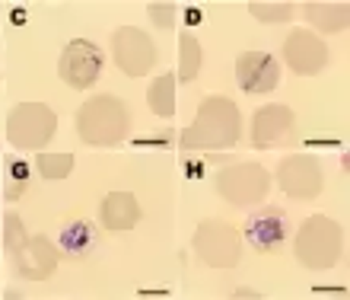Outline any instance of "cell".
<instances>
[{"mask_svg": "<svg viewBox=\"0 0 350 300\" xmlns=\"http://www.w3.org/2000/svg\"><path fill=\"white\" fill-rule=\"evenodd\" d=\"M242 138V115L239 105L230 96H207L198 105L194 122L182 132L185 150H226L236 147Z\"/></svg>", "mask_w": 350, "mask_h": 300, "instance_id": "cell-1", "label": "cell"}, {"mask_svg": "<svg viewBox=\"0 0 350 300\" xmlns=\"http://www.w3.org/2000/svg\"><path fill=\"white\" fill-rule=\"evenodd\" d=\"M131 112L118 96L99 93L77 109V134L90 147H115L128 138Z\"/></svg>", "mask_w": 350, "mask_h": 300, "instance_id": "cell-2", "label": "cell"}, {"mask_svg": "<svg viewBox=\"0 0 350 300\" xmlns=\"http://www.w3.org/2000/svg\"><path fill=\"white\" fill-rule=\"evenodd\" d=\"M293 255H296V262L306 265V268H312V272H325V268L338 265L344 255L341 224L325 214L306 217L303 227L296 230Z\"/></svg>", "mask_w": 350, "mask_h": 300, "instance_id": "cell-3", "label": "cell"}, {"mask_svg": "<svg viewBox=\"0 0 350 300\" xmlns=\"http://www.w3.org/2000/svg\"><path fill=\"white\" fill-rule=\"evenodd\" d=\"M57 134V115L45 103H19L7 115V141L16 150H42Z\"/></svg>", "mask_w": 350, "mask_h": 300, "instance_id": "cell-4", "label": "cell"}, {"mask_svg": "<svg viewBox=\"0 0 350 300\" xmlns=\"http://www.w3.org/2000/svg\"><path fill=\"white\" fill-rule=\"evenodd\" d=\"M194 255L198 262L211 265V268H232L242 259V236L236 227H230L226 221L207 217L194 230Z\"/></svg>", "mask_w": 350, "mask_h": 300, "instance_id": "cell-5", "label": "cell"}, {"mask_svg": "<svg viewBox=\"0 0 350 300\" xmlns=\"http://www.w3.org/2000/svg\"><path fill=\"white\" fill-rule=\"evenodd\" d=\"M213 186H217L223 201H230L236 208H252L267 198L271 176L261 163H236V166H223Z\"/></svg>", "mask_w": 350, "mask_h": 300, "instance_id": "cell-6", "label": "cell"}, {"mask_svg": "<svg viewBox=\"0 0 350 300\" xmlns=\"http://www.w3.org/2000/svg\"><path fill=\"white\" fill-rule=\"evenodd\" d=\"M111 55H115V64H118L121 74L128 77H144L153 71L157 64V45L153 38L137 26H121L111 32Z\"/></svg>", "mask_w": 350, "mask_h": 300, "instance_id": "cell-7", "label": "cell"}, {"mask_svg": "<svg viewBox=\"0 0 350 300\" xmlns=\"http://www.w3.org/2000/svg\"><path fill=\"white\" fill-rule=\"evenodd\" d=\"M102 48L92 45L90 38H74L67 42V48L61 51V61H57V74L67 86L74 90H90L96 80L102 77Z\"/></svg>", "mask_w": 350, "mask_h": 300, "instance_id": "cell-8", "label": "cell"}, {"mask_svg": "<svg viewBox=\"0 0 350 300\" xmlns=\"http://www.w3.org/2000/svg\"><path fill=\"white\" fill-rule=\"evenodd\" d=\"M277 186L296 201H312L322 192V163L306 153H290L277 166Z\"/></svg>", "mask_w": 350, "mask_h": 300, "instance_id": "cell-9", "label": "cell"}, {"mask_svg": "<svg viewBox=\"0 0 350 300\" xmlns=\"http://www.w3.org/2000/svg\"><path fill=\"white\" fill-rule=\"evenodd\" d=\"M242 236L249 240V246H255V253L271 255V253H277V249H284L286 236H290V217H286L284 208L265 205L245 217Z\"/></svg>", "mask_w": 350, "mask_h": 300, "instance_id": "cell-10", "label": "cell"}, {"mask_svg": "<svg viewBox=\"0 0 350 300\" xmlns=\"http://www.w3.org/2000/svg\"><path fill=\"white\" fill-rule=\"evenodd\" d=\"M284 61L293 74L315 77L328 67L332 51H328V45H325L315 32H309V29H293L284 42Z\"/></svg>", "mask_w": 350, "mask_h": 300, "instance_id": "cell-11", "label": "cell"}, {"mask_svg": "<svg viewBox=\"0 0 350 300\" xmlns=\"http://www.w3.org/2000/svg\"><path fill=\"white\" fill-rule=\"evenodd\" d=\"M296 138V115L280 103H267L252 115V147L271 150L280 144H293Z\"/></svg>", "mask_w": 350, "mask_h": 300, "instance_id": "cell-12", "label": "cell"}, {"mask_svg": "<svg viewBox=\"0 0 350 300\" xmlns=\"http://www.w3.org/2000/svg\"><path fill=\"white\" fill-rule=\"evenodd\" d=\"M57 262H61V249L45 234L29 236L26 243H23V249L16 255H10V265H13L16 278H26V282H45V278H51Z\"/></svg>", "mask_w": 350, "mask_h": 300, "instance_id": "cell-13", "label": "cell"}, {"mask_svg": "<svg viewBox=\"0 0 350 300\" xmlns=\"http://www.w3.org/2000/svg\"><path fill=\"white\" fill-rule=\"evenodd\" d=\"M236 80L245 93H271L280 84V61L267 51H245L236 61Z\"/></svg>", "mask_w": 350, "mask_h": 300, "instance_id": "cell-14", "label": "cell"}, {"mask_svg": "<svg viewBox=\"0 0 350 300\" xmlns=\"http://www.w3.org/2000/svg\"><path fill=\"white\" fill-rule=\"evenodd\" d=\"M99 221L105 230H131L140 221V205L131 192H109L99 205Z\"/></svg>", "mask_w": 350, "mask_h": 300, "instance_id": "cell-15", "label": "cell"}, {"mask_svg": "<svg viewBox=\"0 0 350 300\" xmlns=\"http://www.w3.org/2000/svg\"><path fill=\"white\" fill-rule=\"evenodd\" d=\"M306 19H309V26L315 32H325V36H332V32H344L350 23V7L347 0H309L303 7Z\"/></svg>", "mask_w": 350, "mask_h": 300, "instance_id": "cell-16", "label": "cell"}, {"mask_svg": "<svg viewBox=\"0 0 350 300\" xmlns=\"http://www.w3.org/2000/svg\"><path fill=\"white\" fill-rule=\"evenodd\" d=\"M96 240H99V234H96V227L90 221H70L57 234V249L67 259H86L96 249Z\"/></svg>", "mask_w": 350, "mask_h": 300, "instance_id": "cell-17", "label": "cell"}, {"mask_svg": "<svg viewBox=\"0 0 350 300\" xmlns=\"http://www.w3.org/2000/svg\"><path fill=\"white\" fill-rule=\"evenodd\" d=\"M29 163L19 153L3 157V201H19L29 188Z\"/></svg>", "mask_w": 350, "mask_h": 300, "instance_id": "cell-18", "label": "cell"}, {"mask_svg": "<svg viewBox=\"0 0 350 300\" xmlns=\"http://www.w3.org/2000/svg\"><path fill=\"white\" fill-rule=\"evenodd\" d=\"M201 64H204L201 42H198L191 32H182V36H178V74H175V80L191 84L194 77H198V71H201Z\"/></svg>", "mask_w": 350, "mask_h": 300, "instance_id": "cell-19", "label": "cell"}, {"mask_svg": "<svg viewBox=\"0 0 350 300\" xmlns=\"http://www.w3.org/2000/svg\"><path fill=\"white\" fill-rule=\"evenodd\" d=\"M147 105L159 118H172L175 115V74H159L147 86Z\"/></svg>", "mask_w": 350, "mask_h": 300, "instance_id": "cell-20", "label": "cell"}, {"mask_svg": "<svg viewBox=\"0 0 350 300\" xmlns=\"http://www.w3.org/2000/svg\"><path fill=\"white\" fill-rule=\"evenodd\" d=\"M293 3L290 0H252L249 3V13L258 23H265V26H274V23H290V16H293Z\"/></svg>", "mask_w": 350, "mask_h": 300, "instance_id": "cell-21", "label": "cell"}, {"mask_svg": "<svg viewBox=\"0 0 350 300\" xmlns=\"http://www.w3.org/2000/svg\"><path fill=\"white\" fill-rule=\"evenodd\" d=\"M26 240H29V234H26L23 217H19L16 211H7V214H3V227H0V243H3V249H7V259L10 255H16Z\"/></svg>", "mask_w": 350, "mask_h": 300, "instance_id": "cell-22", "label": "cell"}, {"mask_svg": "<svg viewBox=\"0 0 350 300\" xmlns=\"http://www.w3.org/2000/svg\"><path fill=\"white\" fill-rule=\"evenodd\" d=\"M36 169L48 182H51V179H64V176H70V169H74V153H48V150H42L36 157Z\"/></svg>", "mask_w": 350, "mask_h": 300, "instance_id": "cell-23", "label": "cell"}, {"mask_svg": "<svg viewBox=\"0 0 350 300\" xmlns=\"http://www.w3.org/2000/svg\"><path fill=\"white\" fill-rule=\"evenodd\" d=\"M175 3H147V16L153 19L157 29H172L175 26Z\"/></svg>", "mask_w": 350, "mask_h": 300, "instance_id": "cell-24", "label": "cell"}, {"mask_svg": "<svg viewBox=\"0 0 350 300\" xmlns=\"http://www.w3.org/2000/svg\"><path fill=\"white\" fill-rule=\"evenodd\" d=\"M232 297H261V291H252V288H242V291H236Z\"/></svg>", "mask_w": 350, "mask_h": 300, "instance_id": "cell-25", "label": "cell"}]
</instances>
